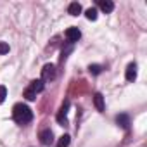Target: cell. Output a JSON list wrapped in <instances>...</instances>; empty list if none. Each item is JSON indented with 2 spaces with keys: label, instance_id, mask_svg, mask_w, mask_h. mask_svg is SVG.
Segmentation results:
<instances>
[{
  "label": "cell",
  "instance_id": "9c48e42d",
  "mask_svg": "<svg viewBox=\"0 0 147 147\" xmlns=\"http://www.w3.org/2000/svg\"><path fill=\"white\" fill-rule=\"evenodd\" d=\"M67 12H69L71 16H78V14L82 12V5H80L78 2H73V4H69V7H67Z\"/></svg>",
  "mask_w": 147,
  "mask_h": 147
},
{
  "label": "cell",
  "instance_id": "2e32d148",
  "mask_svg": "<svg viewBox=\"0 0 147 147\" xmlns=\"http://www.w3.org/2000/svg\"><path fill=\"white\" fill-rule=\"evenodd\" d=\"M5 97H7V88L4 85H0V104L5 100Z\"/></svg>",
  "mask_w": 147,
  "mask_h": 147
},
{
  "label": "cell",
  "instance_id": "9a60e30c",
  "mask_svg": "<svg viewBox=\"0 0 147 147\" xmlns=\"http://www.w3.org/2000/svg\"><path fill=\"white\" fill-rule=\"evenodd\" d=\"M24 97H26L28 100H35V99H36V94H35V92H33V90L28 87V88L24 90Z\"/></svg>",
  "mask_w": 147,
  "mask_h": 147
},
{
  "label": "cell",
  "instance_id": "7a4b0ae2",
  "mask_svg": "<svg viewBox=\"0 0 147 147\" xmlns=\"http://www.w3.org/2000/svg\"><path fill=\"white\" fill-rule=\"evenodd\" d=\"M55 78V67L54 64H45L42 69V82H50Z\"/></svg>",
  "mask_w": 147,
  "mask_h": 147
},
{
  "label": "cell",
  "instance_id": "e0dca14e",
  "mask_svg": "<svg viewBox=\"0 0 147 147\" xmlns=\"http://www.w3.org/2000/svg\"><path fill=\"white\" fill-rule=\"evenodd\" d=\"M9 52V45L5 43V42H0V55H4V54H7Z\"/></svg>",
  "mask_w": 147,
  "mask_h": 147
},
{
  "label": "cell",
  "instance_id": "5bb4252c",
  "mask_svg": "<svg viewBox=\"0 0 147 147\" xmlns=\"http://www.w3.org/2000/svg\"><path fill=\"white\" fill-rule=\"evenodd\" d=\"M88 71L92 73V75H99V73L102 71V66H99V64H90V66H88Z\"/></svg>",
  "mask_w": 147,
  "mask_h": 147
},
{
  "label": "cell",
  "instance_id": "30bf717a",
  "mask_svg": "<svg viewBox=\"0 0 147 147\" xmlns=\"http://www.w3.org/2000/svg\"><path fill=\"white\" fill-rule=\"evenodd\" d=\"M94 104H95L97 111H104V97H102V94H95L94 95Z\"/></svg>",
  "mask_w": 147,
  "mask_h": 147
},
{
  "label": "cell",
  "instance_id": "277c9868",
  "mask_svg": "<svg viewBox=\"0 0 147 147\" xmlns=\"http://www.w3.org/2000/svg\"><path fill=\"white\" fill-rule=\"evenodd\" d=\"M80 36H82V31H80L78 28H67V30H66V38H67L69 42H78Z\"/></svg>",
  "mask_w": 147,
  "mask_h": 147
},
{
  "label": "cell",
  "instance_id": "5b68a950",
  "mask_svg": "<svg viewBox=\"0 0 147 147\" xmlns=\"http://www.w3.org/2000/svg\"><path fill=\"white\" fill-rule=\"evenodd\" d=\"M125 76H126V80H128V82H133V80L137 78V64H135V62L128 64V67H126V73H125Z\"/></svg>",
  "mask_w": 147,
  "mask_h": 147
},
{
  "label": "cell",
  "instance_id": "6da1fadb",
  "mask_svg": "<svg viewBox=\"0 0 147 147\" xmlns=\"http://www.w3.org/2000/svg\"><path fill=\"white\" fill-rule=\"evenodd\" d=\"M12 118H14L16 123L26 125V123H30L33 119V113L26 104H16L14 109H12Z\"/></svg>",
  "mask_w": 147,
  "mask_h": 147
},
{
  "label": "cell",
  "instance_id": "3957f363",
  "mask_svg": "<svg viewBox=\"0 0 147 147\" xmlns=\"http://www.w3.org/2000/svg\"><path fill=\"white\" fill-rule=\"evenodd\" d=\"M40 142H42L43 145H50V144L54 142V133H52V130H49V128L42 130V131H40Z\"/></svg>",
  "mask_w": 147,
  "mask_h": 147
},
{
  "label": "cell",
  "instance_id": "52a82bcc",
  "mask_svg": "<svg viewBox=\"0 0 147 147\" xmlns=\"http://www.w3.org/2000/svg\"><path fill=\"white\" fill-rule=\"evenodd\" d=\"M116 123H118L121 128L128 130V126H130V118H128L126 114H119V116H116Z\"/></svg>",
  "mask_w": 147,
  "mask_h": 147
},
{
  "label": "cell",
  "instance_id": "7c38bea8",
  "mask_svg": "<svg viewBox=\"0 0 147 147\" xmlns=\"http://www.w3.org/2000/svg\"><path fill=\"white\" fill-rule=\"evenodd\" d=\"M69 142H71L69 135H62V137L57 140V147H67V145H69Z\"/></svg>",
  "mask_w": 147,
  "mask_h": 147
},
{
  "label": "cell",
  "instance_id": "8fae6325",
  "mask_svg": "<svg viewBox=\"0 0 147 147\" xmlns=\"http://www.w3.org/2000/svg\"><path fill=\"white\" fill-rule=\"evenodd\" d=\"M30 88H31L35 94H40V92L43 90V82H42V80H35V82H31Z\"/></svg>",
  "mask_w": 147,
  "mask_h": 147
},
{
  "label": "cell",
  "instance_id": "ba28073f",
  "mask_svg": "<svg viewBox=\"0 0 147 147\" xmlns=\"http://www.w3.org/2000/svg\"><path fill=\"white\" fill-rule=\"evenodd\" d=\"M67 106H69V102H66V104L62 106V109L59 111V114H57V121H59L61 125H66V123H67V118H66V109H67Z\"/></svg>",
  "mask_w": 147,
  "mask_h": 147
},
{
  "label": "cell",
  "instance_id": "8992f818",
  "mask_svg": "<svg viewBox=\"0 0 147 147\" xmlns=\"http://www.w3.org/2000/svg\"><path fill=\"white\" fill-rule=\"evenodd\" d=\"M99 7H100V11H104L106 14H109V12L114 11V4L111 2V0H99Z\"/></svg>",
  "mask_w": 147,
  "mask_h": 147
},
{
  "label": "cell",
  "instance_id": "4fadbf2b",
  "mask_svg": "<svg viewBox=\"0 0 147 147\" xmlns=\"http://www.w3.org/2000/svg\"><path fill=\"white\" fill-rule=\"evenodd\" d=\"M85 16H87V19L95 21V19H97V9H95V7H90V9L85 12Z\"/></svg>",
  "mask_w": 147,
  "mask_h": 147
}]
</instances>
